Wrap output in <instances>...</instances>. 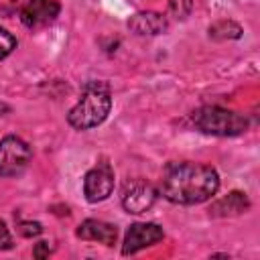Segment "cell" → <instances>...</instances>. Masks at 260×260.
<instances>
[{"instance_id":"obj_18","label":"cell","mask_w":260,"mask_h":260,"mask_svg":"<svg viewBox=\"0 0 260 260\" xmlns=\"http://www.w3.org/2000/svg\"><path fill=\"white\" fill-rule=\"evenodd\" d=\"M8 112H10V106L4 104V102H0V116H4V114H8Z\"/></svg>"},{"instance_id":"obj_16","label":"cell","mask_w":260,"mask_h":260,"mask_svg":"<svg viewBox=\"0 0 260 260\" xmlns=\"http://www.w3.org/2000/svg\"><path fill=\"white\" fill-rule=\"evenodd\" d=\"M12 248V236L6 228V223L0 219V250H10Z\"/></svg>"},{"instance_id":"obj_12","label":"cell","mask_w":260,"mask_h":260,"mask_svg":"<svg viewBox=\"0 0 260 260\" xmlns=\"http://www.w3.org/2000/svg\"><path fill=\"white\" fill-rule=\"evenodd\" d=\"M207 32L213 41H236L242 37V26L234 20H217L207 28Z\"/></svg>"},{"instance_id":"obj_5","label":"cell","mask_w":260,"mask_h":260,"mask_svg":"<svg viewBox=\"0 0 260 260\" xmlns=\"http://www.w3.org/2000/svg\"><path fill=\"white\" fill-rule=\"evenodd\" d=\"M154 201H156V189L146 179L138 177V179H130L124 183L120 203L126 213H134V215L144 213L154 205Z\"/></svg>"},{"instance_id":"obj_15","label":"cell","mask_w":260,"mask_h":260,"mask_svg":"<svg viewBox=\"0 0 260 260\" xmlns=\"http://www.w3.org/2000/svg\"><path fill=\"white\" fill-rule=\"evenodd\" d=\"M16 230H18V234L22 238H35V236H39L43 232V225L39 221H20Z\"/></svg>"},{"instance_id":"obj_13","label":"cell","mask_w":260,"mask_h":260,"mask_svg":"<svg viewBox=\"0 0 260 260\" xmlns=\"http://www.w3.org/2000/svg\"><path fill=\"white\" fill-rule=\"evenodd\" d=\"M193 10V0H169V16L175 20H185Z\"/></svg>"},{"instance_id":"obj_11","label":"cell","mask_w":260,"mask_h":260,"mask_svg":"<svg viewBox=\"0 0 260 260\" xmlns=\"http://www.w3.org/2000/svg\"><path fill=\"white\" fill-rule=\"evenodd\" d=\"M250 209V199L246 193L242 191H230L225 197L217 199L211 203L209 207V215L211 217H234V215H242Z\"/></svg>"},{"instance_id":"obj_6","label":"cell","mask_w":260,"mask_h":260,"mask_svg":"<svg viewBox=\"0 0 260 260\" xmlns=\"http://www.w3.org/2000/svg\"><path fill=\"white\" fill-rule=\"evenodd\" d=\"M114 191V171L110 162L102 160L91 167L83 177V195L89 203H100L108 199Z\"/></svg>"},{"instance_id":"obj_10","label":"cell","mask_w":260,"mask_h":260,"mask_svg":"<svg viewBox=\"0 0 260 260\" xmlns=\"http://www.w3.org/2000/svg\"><path fill=\"white\" fill-rule=\"evenodd\" d=\"M75 236L81 238V240L100 242L104 246H114L116 238H118V228L114 223H108V221H102V219H85V221L79 223Z\"/></svg>"},{"instance_id":"obj_2","label":"cell","mask_w":260,"mask_h":260,"mask_svg":"<svg viewBox=\"0 0 260 260\" xmlns=\"http://www.w3.org/2000/svg\"><path fill=\"white\" fill-rule=\"evenodd\" d=\"M112 110V93L106 81H87L81 89V98L69 110L67 122L75 130H91L100 126Z\"/></svg>"},{"instance_id":"obj_17","label":"cell","mask_w":260,"mask_h":260,"mask_svg":"<svg viewBox=\"0 0 260 260\" xmlns=\"http://www.w3.org/2000/svg\"><path fill=\"white\" fill-rule=\"evenodd\" d=\"M49 254H51L49 242H39V244H35V248H32V256H35V258H47Z\"/></svg>"},{"instance_id":"obj_9","label":"cell","mask_w":260,"mask_h":260,"mask_svg":"<svg viewBox=\"0 0 260 260\" xmlns=\"http://www.w3.org/2000/svg\"><path fill=\"white\" fill-rule=\"evenodd\" d=\"M128 28L140 37H154V35H162L169 28V20L165 14L154 12V10H142L136 12L128 18Z\"/></svg>"},{"instance_id":"obj_14","label":"cell","mask_w":260,"mask_h":260,"mask_svg":"<svg viewBox=\"0 0 260 260\" xmlns=\"http://www.w3.org/2000/svg\"><path fill=\"white\" fill-rule=\"evenodd\" d=\"M16 49V37L8 32L4 26H0V59H6Z\"/></svg>"},{"instance_id":"obj_8","label":"cell","mask_w":260,"mask_h":260,"mask_svg":"<svg viewBox=\"0 0 260 260\" xmlns=\"http://www.w3.org/2000/svg\"><path fill=\"white\" fill-rule=\"evenodd\" d=\"M59 2L57 0H28L20 10V20L28 28H39L53 22L59 16Z\"/></svg>"},{"instance_id":"obj_1","label":"cell","mask_w":260,"mask_h":260,"mask_svg":"<svg viewBox=\"0 0 260 260\" xmlns=\"http://www.w3.org/2000/svg\"><path fill=\"white\" fill-rule=\"evenodd\" d=\"M219 189V175L203 162H169L162 169L158 191L177 205H197L211 199Z\"/></svg>"},{"instance_id":"obj_3","label":"cell","mask_w":260,"mask_h":260,"mask_svg":"<svg viewBox=\"0 0 260 260\" xmlns=\"http://www.w3.org/2000/svg\"><path fill=\"white\" fill-rule=\"evenodd\" d=\"M193 126L211 136H240L248 130V120L232 110L219 106H201L191 114Z\"/></svg>"},{"instance_id":"obj_4","label":"cell","mask_w":260,"mask_h":260,"mask_svg":"<svg viewBox=\"0 0 260 260\" xmlns=\"http://www.w3.org/2000/svg\"><path fill=\"white\" fill-rule=\"evenodd\" d=\"M30 146L18 136H4L0 140V177H16L30 162Z\"/></svg>"},{"instance_id":"obj_7","label":"cell","mask_w":260,"mask_h":260,"mask_svg":"<svg viewBox=\"0 0 260 260\" xmlns=\"http://www.w3.org/2000/svg\"><path fill=\"white\" fill-rule=\"evenodd\" d=\"M165 238V232L160 225L156 223H132L124 236V244H122V254L130 256L136 254L148 246H154L156 242H160Z\"/></svg>"}]
</instances>
